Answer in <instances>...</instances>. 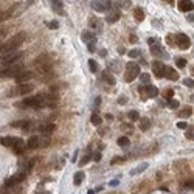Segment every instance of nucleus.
I'll return each instance as SVG.
<instances>
[{
    "label": "nucleus",
    "instance_id": "13",
    "mask_svg": "<svg viewBox=\"0 0 194 194\" xmlns=\"http://www.w3.org/2000/svg\"><path fill=\"white\" fill-rule=\"evenodd\" d=\"M177 8L182 13H189V11L194 10V3L191 2V0H179Z\"/></svg>",
    "mask_w": 194,
    "mask_h": 194
},
{
    "label": "nucleus",
    "instance_id": "51",
    "mask_svg": "<svg viewBox=\"0 0 194 194\" xmlns=\"http://www.w3.org/2000/svg\"><path fill=\"white\" fill-rule=\"evenodd\" d=\"M192 73H194V67H192Z\"/></svg>",
    "mask_w": 194,
    "mask_h": 194
},
{
    "label": "nucleus",
    "instance_id": "44",
    "mask_svg": "<svg viewBox=\"0 0 194 194\" xmlns=\"http://www.w3.org/2000/svg\"><path fill=\"white\" fill-rule=\"evenodd\" d=\"M95 42H96V41H93V42H90V44H87V45H89V51H92V53L95 51Z\"/></svg>",
    "mask_w": 194,
    "mask_h": 194
},
{
    "label": "nucleus",
    "instance_id": "3",
    "mask_svg": "<svg viewBox=\"0 0 194 194\" xmlns=\"http://www.w3.org/2000/svg\"><path fill=\"white\" fill-rule=\"evenodd\" d=\"M0 143L6 147H11V149H14L16 152H23L25 151V143L19 137H3L2 140H0Z\"/></svg>",
    "mask_w": 194,
    "mask_h": 194
},
{
    "label": "nucleus",
    "instance_id": "2",
    "mask_svg": "<svg viewBox=\"0 0 194 194\" xmlns=\"http://www.w3.org/2000/svg\"><path fill=\"white\" fill-rule=\"evenodd\" d=\"M17 107H34V109H41V107H45V106H48L47 103V99H45V95H36V96H31V98H26L23 99V103H17L16 104Z\"/></svg>",
    "mask_w": 194,
    "mask_h": 194
},
{
    "label": "nucleus",
    "instance_id": "8",
    "mask_svg": "<svg viewBox=\"0 0 194 194\" xmlns=\"http://www.w3.org/2000/svg\"><path fill=\"white\" fill-rule=\"evenodd\" d=\"M174 42L177 44L182 50H188V48L191 47V41H189V38H188L186 34H183V33H180V34H177V36H174Z\"/></svg>",
    "mask_w": 194,
    "mask_h": 194
},
{
    "label": "nucleus",
    "instance_id": "11",
    "mask_svg": "<svg viewBox=\"0 0 194 194\" xmlns=\"http://www.w3.org/2000/svg\"><path fill=\"white\" fill-rule=\"evenodd\" d=\"M26 172L28 171H22V172H17L16 175H13L11 179H8L6 180V188H10V186H14V185H17V183H20L23 179H25V175H26Z\"/></svg>",
    "mask_w": 194,
    "mask_h": 194
},
{
    "label": "nucleus",
    "instance_id": "45",
    "mask_svg": "<svg viewBox=\"0 0 194 194\" xmlns=\"http://www.w3.org/2000/svg\"><path fill=\"white\" fill-rule=\"evenodd\" d=\"M166 42H168L169 45H172V44H174V36H169V34H168V36H166Z\"/></svg>",
    "mask_w": 194,
    "mask_h": 194
},
{
    "label": "nucleus",
    "instance_id": "49",
    "mask_svg": "<svg viewBox=\"0 0 194 194\" xmlns=\"http://www.w3.org/2000/svg\"><path fill=\"white\" fill-rule=\"evenodd\" d=\"M186 188H192L194 189V182H186Z\"/></svg>",
    "mask_w": 194,
    "mask_h": 194
},
{
    "label": "nucleus",
    "instance_id": "28",
    "mask_svg": "<svg viewBox=\"0 0 194 194\" xmlns=\"http://www.w3.org/2000/svg\"><path fill=\"white\" fill-rule=\"evenodd\" d=\"M191 114H192V109L191 107H185L179 115H180V118H188V117H191Z\"/></svg>",
    "mask_w": 194,
    "mask_h": 194
},
{
    "label": "nucleus",
    "instance_id": "50",
    "mask_svg": "<svg viewBox=\"0 0 194 194\" xmlns=\"http://www.w3.org/2000/svg\"><path fill=\"white\" fill-rule=\"evenodd\" d=\"M163 2H168V3H174V0H163Z\"/></svg>",
    "mask_w": 194,
    "mask_h": 194
},
{
    "label": "nucleus",
    "instance_id": "47",
    "mask_svg": "<svg viewBox=\"0 0 194 194\" xmlns=\"http://www.w3.org/2000/svg\"><path fill=\"white\" fill-rule=\"evenodd\" d=\"M147 42H149V45H155V44H159V39H149Z\"/></svg>",
    "mask_w": 194,
    "mask_h": 194
},
{
    "label": "nucleus",
    "instance_id": "29",
    "mask_svg": "<svg viewBox=\"0 0 194 194\" xmlns=\"http://www.w3.org/2000/svg\"><path fill=\"white\" fill-rule=\"evenodd\" d=\"M89 67H90V71H92V73H96V71L99 70L98 64H96L93 59H90V61H89Z\"/></svg>",
    "mask_w": 194,
    "mask_h": 194
},
{
    "label": "nucleus",
    "instance_id": "34",
    "mask_svg": "<svg viewBox=\"0 0 194 194\" xmlns=\"http://www.w3.org/2000/svg\"><path fill=\"white\" fill-rule=\"evenodd\" d=\"M175 64H177L179 68H183L185 65H186V61H185L183 58H177V59H175Z\"/></svg>",
    "mask_w": 194,
    "mask_h": 194
},
{
    "label": "nucleus",
    "instance_id": "48",
    "mask_svg": "<svg viewBox=\"0 0 194 194\" xmlns=\"http://www.w3.org/2000/svg\"><path fill=\"white\" fill-rule=\"evenodd\" d=\"M118 162H123V159H121V157H120V159H118V157H115V159L112 160V163L115 165V163H118Z\"/></svg>",
    "mask_w": 194,
    "mask_h": 194
},
{
    "label": "nucleus",
    "instance_id": "25",
    "mask_svg": "<svg viewBox=\"0 0 194 194\" xmlns=\"http://www.w3.org/2000/svg\"><path fill=\"white\" fill-rule=\"evenodd\" d=\"M151 127V121H149V118H140V129L144 132L147 131V129Z\"/></svg>",
    "mask_w": 194,
    "mask_h": 194
},
{
    "label": "nucleus",
    "instance_id": "30",
    "mask_svg": "<svg viewBox=\"0 0 194 194\" xmlns=\"http://www.w3.org/2000/svg\"><path fill=\"white\" fill-rule=\"evenodd\" d=\"M118 144L120 146H129V144H131V140H129L127 137H120L118 138Z\"/></svg>",
    "mask_w": 194,
    "mask_h": 194
},
{
    "label": "nucleus",
    "instance_id": "31",
    "mask_svg": "<svg viewBox=\"0 0 194 194\" xmlns=\"http://www.w3.org/2000/svg\"><path fill=\"white\" fill-rule=\"evenodd\" d=\"M127 117H129V120H132V121H137V120H140V115H138L137 110H131V112L127 114Z\"/></svg>",
    "mask_w": 194,
    "mask_h": 194
},
{
    "label": "nucleus",
    "instance_id": "20",
    "mask_svg": "<svg viewBox=\"0 0 194 194\" xmlns=\"http://www.w3.org/2000/svg\"><path fill=\"white\" fill-rule=\"evenodd\" d=\"M53 131H54V124H53V123H48V124H42V126H41V132H42L44 135H50Z\"/></svg>",
    "mask_w": 194,
    "mask_h": 194
},
{
    "label": "nucleus",
    "instance_id": "15",
    "mask_svg": "<svg viewBox=\"0 0 194 194\" xmlns=\"http://www.w3.org/2000/svg\"><path fill=\"white\" fill-rule=\"evenodd\" d=\"M31 78H33V73H31V71H22V73H19V75L16 76V81L19 82V84H22V82L28 81V79H31Z\"/></svg>",
    "mask_w": 194,
    "mask_h": 194
},
{
    "label": "nucleus",
    "instance_id": "41",
    "mask_svg": "<svg viewBox=\"0 0 194 194\" xmlns=\"http://www.w3.org/2000/svg\"><path fill=\"white\" fill-rule=\"evenodd\" d=\"M129 56H131V58H138V56H140V50H132V51H129Z\"/></svg>",
    "mask_w": 194,
    "mask_h": 194
},
{
    "label": "nucleus",
    "instance_id": "33",
    "mask_svg": "<svg viewBox=\"0 0 194 194\" xmlns=\"http://www.w3.org/2000/svg\"><path fill=\"white\" fill-rule=\"evenodd\" d=\"M172 95H174V90H172V89H166V90L163 92V98L168 99V101L172 98Z\"/></svg>",
    "mask_w": 194,
    "mask_h": 194
},
{
    "label": "nucleus",
    "instance_id": "22",
    "mask_svg": "<svg viewBox=\"0 0 194 194\" xmlns=\"http://www.w3.org/2000/svg\"><path fill=\"white\" fill-rule=\"evenodd\" d=\"M134 16H135V20L137 22L144 20V13H143L141 8H135V10H134Z\"/></svg>",
    "mask_w": 194,
    "mask_h": 194
},
{
    "label": "nucleus",
    "instance_id": "24",
    "mask_svg": "<svg viewBox=\"0 0 194 194\" xmlns=\"http://www.w3.org/2000/svg\"><path fill=\"white\" fill-rule=\"evenodd\" d=\"M26 144H28L30 149H36V147L39 146V137H30V140Z\"/></svg>",
    "mask_w": 194,
    "mask_h": 194
},
{
    "label": "nucleus",
    "instance_id": "18",
    "mask_svg": "<svg viewBox=\"0 0 194 194\" xmlns=\"http://www.w3.org/2000/svg\"><path fill=\"white\" fill-rule=\"evenodd\" d=\"M151 53L154 54V56H166V53L163 51V48L160 47L159 44H155V45H151Z\"/></svg>",
    "mask_w": 194,
    "mask_h": 194
},
{
    "label": "nucleus",
    "instance_id": "27",
    "mask_svg": "<svg viewBox=\"0 0 194 194\" xmlns=\"http://www.w3.org/2000/svg\"><path fill=\"white\" fill-rule=\"evenodd\" d=\"M82 180H84V172L78 171V172L75 174V179H73V183H75V185H81V183H82Z\"/></svg>",
    "mask_w": 194,
    "mask_h": 194
},
{
    "label": "nucleus",
    "instance_id": "6",
    "mask_svg": "<svg viewBox=\"0 0 194 194\" xmlns=\"http://www.w3.org/2000/svg\"><path fill=\"white\" fill-rule=\"evenodd\" d=\"M140 75H141V73H140V67H138V64L129 62L127 65H126V76H124V79L127 82H132L134 79H137Z\"/></svg>",
    "mask_w": 194,
    "mask_h": 194
},
{
    "label": "nucleus",
    "instance_id": "32",
    "mask_svg": "<svg viewBox=\"0 0 194 194\" xmlns=\"http://www.w3.org/2000/svg\"><path fill=\"white\" fill-rule=\"evenodd\" d=\"M90 120H92V123H93L95 126H99V124H101V117H99L96 112H95L93 115H92V118H90Z\"/></svg>",
    "mask_w": 194,
    "mask_h": 194
},
{
    "label": "nucleus",
    "instance_id": "43",
    "mask_svg": "<svg viewBox=\"0 0 194 194\" xmlns=\"http://www.w3.org/2000/svg\"><path fill=\"white\" fill-rule=\"evenodd\" d=\"M137 41H138V38H137L135 34H131V36H129V42H131V44H135Z\"/></svg>",
    "mask_w": 194,
    "mask_h": 194
},
{
    "label": "nucleus",
    "instance_id": "37",
    "mask_svg": "<svg viewBox=\"0 0 194 194\" xmlns=\"http://www.w3.org/2000/svg\"><path fill=\"white\" fill-rule=\"evenodd\" d=\"M48 28H50V30H56V28H59L58 20H51V22L48 23Z\"/></svg>",
    "mask_w": 194,
    "mask_h": 194
},
{
    "label": "nucleus",
    "instance_id": "1",
    "mask_svg": "<svg viewBox=\"0 0 194 194\" xmlns=\"http://www.w3.org/2000/svg\"><path fill=\"white\" fill-rule=\"evenodd\" d=\"M25 38H26V33H25V31L17 33L16 36H13L11 39H8L3 45H0V51L6 53V51H13V50H16V48L25 41Z\"/></svg>",
    "mask_w": 194,
    "mask_h": 194
},
{
    "label": "nucleus",
    "instance_id": "10",
    "mask_svg": "<svg viewBox=\"0 0 194 194\" xmlns=\"http://www.w3.org/2000/svg\"><path fill=\"white\" fill-rule=\"evenodd\" d=\"M90 6L93 8L95 11H98V13H104V11H107V8L110 6V2H109V0H93V2H90Z\"/></svg>",
    "mask_w": 194,
    "mask_h": 194
},
{
    "label": "nucleus",
    "instance_id": "5",
    "mask_svg": "<svg viewBox=\"0 0 194 194\" xmlns=\"http://www.w3.org/2000/svg\"><path fill=\"white\" fill-rule=\"evenodd\" d=\"M22 71H23V65L20 62H17V64H13V65L3 67L2 70H0V76L2 78H16Z\"/></svg>",
    "mask_w": 194,
    "mask_h": 194
},
{
    "label": "nucleus",
    "instance_id": "4",
    "mask_svg": "<svg viewBox=\"0 0 194 194\" xmlns=\"http://www.w3.org/2000/svg\"><path fill=\"white\" fill-rule=\"evenodd\" d=\"M20 59H22V53L16 51V50L6 51V53H3V56L0 58V65H2V67H8V65H13V64L20 62Z\"/></svg>",
    "mask_w": 194,
    "mask_h": 194
},
{
    "label": "nucleus",
    "instance_id": "16",
    "mask_svg": "<svg viewBox=\"0 0 194 194\" xmlns=\"http://www.w3.org/2000/svg\"><path fill=\"white\" fill-rule=\"evenodd\" d=\"M51 6H53V11L59 13L61 16H64V6H62V0H51Z\"/></svg>",
    "mask_w": 194,
    "mask_h": 194
},
{
    "label": "nucleus",
    "instance_id": "39",
    "mask_svg": "<svg viewBox=\"0 0 194 194\" xmlns=\"http://www.w3.org/2000/svg\"><path fill=\"white\" fill-rule=\"evenodd\" d=\"M169 107H171V109H177V107H179V101H177V99H171V101H169Z\"/></svg>",
    "mask_w": 194,
    "mask_h": 194
},
{
    "label": "nucleus",
    "instance_id": "36",
    "mask_svg": "<svg viewBox=\"0 0 194 194\" xmlns=\"http://www.w3.org/2000/svg\"><path fill=\"white\" fill-rule=\"evenodd\" d=\"M140 79H141V82H143V84H147V82L151 81V76L147 75V73H144V75H140Z\"/></svg>",
    "mask_w": 194,
    "mask_h": 194
},
{
    "label": "nucleus",
    "instance_id": "26",
    "mask_svg": "<svg viewBox=\"0 0 194 194\" xmlns=\"http://www.w3.org/2000/svg\"><path fill=\"white\" fill-rule=\"evenodd\" d=\"M146 168H147V163H141L140 166H137L135 169H132V171H131V175H137V174H140V172H143Z\"/></svg>",
    "mask_w": 194,
    "mask_h": 194
},
{
    "label": "nucleus",
    "instance_id": "14",
    "mask_svg": "<svg viewBox=\"0 0 194 194\" xmlns=\"http://www.w3.org/2000/svg\"><path fill=\"white\" fill-rule=\"evenodd\" d=\"M120 19V13L112 10V11H107V16H106V22L107 23H115L117 20Z\"/></svg>",
    "mask_w": 194,
    "mask_h": 194
},
{
    "label": "nucleus",
    "instance_id": "35",
    "mask_svg": "<svg viewBox=\"0 0 194 194\" xmlns=\"http://www.w3.org/2000/svg\"><path fill=\"white\" fill-rule=\"evenodd\" d=\"M186 137L189 138V140H194V126L186 129Z\"/></svg>",
    "mask_w": 194,
    "mask_h": 194
},
{
    "label": "nucleus",
    "instance_id": "7",
    "mask_svg": "<svg viewBox=\"0 0 194 194\" xmlns=\"http://www.w3.org/2000/svg\"><path fill=\"white\" fill-rule=\"evenodd\" d=\"M31 92H33V86L28 84V82H22V84H19V86L14 89V92H11L10 96H14V95H17V96L28 95V93H31Z\"/></svg>",
    "mask_w": 194,
    "mask_h": 194
},
{
    "label": "nucleus",
    "instance_id": "38",
    "mask_svg": "<svg viewBox=\"0 0 194 194\" xmlns=\"http://www.w3.org/2000/svg\"><path fill=\"white\" fill-rule=\"evenodd\" d=\"M183 84L186 86V87H194V79L186 78V79H183Z\"/></svg>",
    "mask_w": 194,
    "mask_h": 194
},
{
    "label": "nucleus",
    "instance_id": "17",
    "mask_svg": "<svg viewBox=\"0 0 194 194\" xmlns=\"http://www.w3.org/2000/svg\"><path fill=\"white\" fill-rule=\"evenodd\" d=\"M165 76L168 78V79H171V81H177V79H179V75H177V71H175L174 68H171V67H166Z\"/></svg>",
    "mask_w": 194,
    "mask_h": 194
},
{
    "label": "nucleus",
    "instance_id": "9",
    "mask_svg": "<svg viewBox=\"0 0 194 194\" xmlns=\"http://www.w3.org/2000/svg\"><path fill=\"white\" fill-rule=\"evenodd\" d=\"M138 92H140V93H141L144 98H155L157 95H159V90H157V87L149 86V84L141 86L140 89H138Z\"/></svg>",
    "mask_w": 194,
    "mask_h": 194
},
{
    "label": "nucleus",
    "instance_id": "19",
    "mask_svg": "<svg viewBox=\"0 0 194 194\" xmlns=\"http://www.w3.org/2000/svg\"><path fill=\"white\" fill-rule=\"evenodd\" d=\"M81 39H82V42H86V44H90V42L96 41L95 36L92 34L90 31H82V33H81Z\"/></svg>",
    "mask_w": 194,
    "mask_h": 194
},
{
    "label": "nucleus",
    "instance_id": "42",
    "mask_svg": "<svg viewBox=\"0 0 194 194\" xmlns=\"http://www.w3.org/2000/svg\"><path fill=\"white\" fill-rule=\"evenodd\" d=\"M177 127H179V129H188V123H185V121H179V123H177Z\"/></svg>",
    "mask_w": 194,
    "mask_h": 194
},
{
    "label": "nucleus",
    "instance_id": "40",
    "mask_svg": "<svg viewBox=\"0 0 194 194\" xmlns=\"http://www.w3.org/2000/svg\"><path fill=\"white\" fill-rule=\"evenodd\" d=\"M89 160H90V155H84V157L81 159L79 165H81V166H82V165H87V163H89Z\"/></svg>",
    "mask_w": 194,
    "mask_h": 194
},
{
    "label": "nucleus",
    "instance_id": "23",
    "mask_svg": "<svg viewBox=\"0 0 194 194\" xmlns=\"http://www.w3.org/2000/svg\"><path fill=\"white\" fill-rule=\"evenodd\" d=\"M28 124H30V123L26 121V120H22V121H14L11 126H13V127H20V129H23V131H26V129L30 127Z\"/></svg>",
    "mask_w": 194,
    "mask_h": 194
},
{
    "label": "nucleus",
    "instance_id": "21",
    "mask_svg": "<svg viewBox=\"0 0 194 194\" xmlns=\"http://www.w3.org/2000/svg\"><path fill=\"white\" fill-rule=\"evenodd\" d=\"M101 79H103L104 82H107L109 86H114V84H115V79H114V76L110 75L109 71H103V75H101Z\"/></svg>",
    "mask_w": 194,
    "mask_h": 194
},
{
    "label": "nucleus",
    "instance_id": "12",
    "mask_svg": "<svg viewBox=\"0 0 194 194\" xmlns=\"http://www.w3.org/2000/svg\"><path fill=\"white\" fill-rule=\"evenodd\" d=\"M152 71H154V75H155L157 78H163V76H165V71H166L165 64L155 61V62L152 64Z\"/></svg>",
    "mask_w": 194,
    "mask_h": 194
},
{
    "label": "nucleus",
    "instance_id": "46",
    "mask_svg": "<svg viewBox=\"0 0 194 194\" xmlns=\"http://www.w3.org/2000/svg\"><path fill=\"white\" fill-rule=\"evenodd\" d=\"M118 103H120V104H126V96H121V98H118Z\"/></svg>",
    "mask_w": 194,
    "mask_h": 194
}]
</instances>
